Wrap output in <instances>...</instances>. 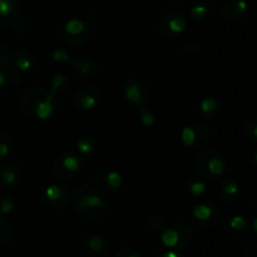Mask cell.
I'll list each match as a JSON object with an SVG mask.
<instances>
[{
  "label": "cell",
  "instance_id": "obj_1",
  "mask_svg": "<svg viewBox=\"0 0 257 257\" xmlns=\"http://www.w3.org/2000/svg\"><path fill=\"white\" fill-rule=\"evenodd\" d=\"M18 105L25 118L33 122H45L57 114L58 99L48 88L33 85L20 94Z\"/></svg>",
  "mask_w": 257,
  "mask_h": 257
},
{
  "label": "cell",
  "instance_id": "obj_2",
  "mask_svg": "<svg viewBox=\"0 0 257 257\" xmlns=\"http://www.w3.org/2000/svg\"><path fill=\"white\" fill-rule=\"evenodd\" d=\"M73 208L87 220H100L108 211V202L100 188L93 185H80L70 196Z\"/></svg>",
  "mask_w": 257,
  "mask_h": 257
},
{
  "label": "cell",
  "instance_id": "obj_3",
  "mask_svg": "<svg viewBox=\"0 0 257 257\" xmlns=\"http://www.w3.org/2000/svg\"><path fill=\"white\" fill-rule=\"evenodd\" d=\"M195 166L200 176L206 180H217L227 172V161L223 153L216 148H208L198 153Z\"/></svg>",
  "mask_w": 257,
  "mask_h": 257
},
{
  "label": "cell",
  "instance_id": "obj_4",
  "mask_svg": "<svg viewBox=\"0 0 257 257\" xmlns=\"http://www.w3.org/2000/svg\"><path fill=\"white\" fill-rule=\"evenodd\" d=\"M53 172L62 180H73L84 171L85 163L79 155L73 151H63L53 161Z\"/></svg>",
  "mask_w": 257,
  "mask_h": 257
},
{
  "label": "cell",
  "instance_id": "obj_5",
  "mask_svg": "<svg viewBox=\"0 0 257 257\" xmlns=\"http://www.w3.org/2000/svg\"><path fill=\"white\" fill-rule=\"evenodd\" d=\"M193 241V231L186 223H173L162 231L161 242L168 250H182Z\"/></svg>",
  "mask_w": 257,
  "mask_h": 257
},
{
  "label": "cell",
  "instance_id": "obj_6",
  "mask_svg": "<svg viewBox=\"0 0 257 257\" xmlns=\"http://www.w3.org/2000/svg\"><path fill=\"white\" fill-rule=\"evenodd\" d=\"M102 97L103 93L99 85L87 83V84L80 85L73 92L72 104L75 109L82 110V112H89L99 104Z\"/></svg>",
  "mask_w": 257,
  "mask_h": 257
},
{
  "label": "cell",
  "instance_id": "obj_7",
  "mask_svg": "<svg viewBox=\"0 0 257 257\" xmlns=\"http://www.w3.org/2000/svg\"><path fill=\"white\" fill-rule=\"evenodd\" d=\"M191 220L197 228L207 230L220 220V208L212 201H201L192 208Z\"/></svg>",
  "mask_w": 257,
  "mask_h": 257
},
{
  "label": "cell",
  "instance_id": "obj_8",
  "mask_svg": "<svg viewBox=\"0 0 257 257\" xmlns=\"http://www.w3.org/2000/svg\"><path fill=\"white\" fill-rule=\"evenodd\" d=\"M120 92H122L123 98L136 108L143 107L150 100V87L138 78H128V79H125L122 83Z\"/></svg>",
  "mask_w": 257,
  "mask_h": 257
},
{
  "label": "cell",
  "instance_id": "obj_9",
  "mask_svg": "<svg viewBox=\"0 0 257 257\" xmlns=\"http://www.w3.org/2000/svg\"><path fill=\"white\" fill-rule=\"evenodd\" d=\"M188 20L183 13L172 10L163 15L158 23V32L166 39H176L187 29Z\"/></svg>",
  "mask_w": 257,
  "mask_h": 257
},
{
  "label": "cell",
  "instance_id": "obj_10",
  "mask_svg": "<svg viewBox=\"0 0 257 257\" xmlns=\"http://www.w3.org/2000/svg\"><path fill=\"white\" fill-rule=\"evenodd\" d=\"M89 25L80 18H72L63 28V40L72 48L83 47L89 40Z\"/></svg>",
  "mask_w": 257,
  "mask_h": 257
},
{
  "label": "cell",
  "instance_id": "obj_11",
  "mask_svg": "<svg viewBox=\"0 0 257 257\" xmlns=\"http://www.w3.org/2000/svg\"><path fill=\"white\" fill-rule=\"evenodd\" d=\"M210 130L200 122H193L185 125L181 131V142L187 150L196 151L202 148L210 140Z\"/></svg>",
  "mask_w": 257,
  "mask_h": 257
},
{
  "label": "cell",
  "instance_id": "obj_12",
  "mask_svg": "<svg viewBox=\"0 0 257 257\" xmlns=\"http://www.w3.org/2000/svg\"><path fill=\"white\" fill-rule=\"evenodd\" d=\"M69 198V193L64 186L52 183V185L47 186L42 192L40 203L43 207L49 211H59L67 206Z\"/></svg>",
  "mask_w": 257,
  "mask_h": 257
},
{
  "label": "cell",
  "instance_id": "obj_13",
  "mask_svg": "<svg viewBox=\"0 0 257 257\" xmlns=\"http://www.w3.org/2000/svg\"><path fill=\"white\" fill-rule=\"evenodd\" d=\"M248 3L246 0H226L221 8V17L225 22L237 23L248 15Z\"/></svg>",
  "mask_w": 257,
  "mask_h": 257
},
{
  "label": "cell",
  "instance_id": "obj_14",
  "mask_svg": "<svg viewBox=\"0 0 257 257\" xmlns=\"http://www.w3.org/2000/svg\"><path fill=\"white\" fill-rule=\"evenodd\" d=\"M97 186L108 192L119 191L123 186V177L119 172L112 168H100L94 176Z\"/></svg>",
  "mask_w": 257,
  "mask_h": 257
},
{
  "label": "cell",
  "instance_id": "obj_15",
  "mask_svg": "<svg viewBox=\"0 0 257 257\" xmlns=\"http://www.w3.org/2000/svg\"><path fill=\"white\" fill-rule=\"evenodd\" d=\"M10 62L18 68L22 73L33 69L37 64V54L32 49L25 47L17 48L12 50L9 54Z\"/></svg>",
  "mask_w": 257,
  "mask_h": 257
},
{
  "label": "cell",
  "instance_id": "obj_16",
  "mask_svg": "<svg viewBox=\"0 0 257 257\" xmlns=\"http://www.w3.org/2000/svg\"><path fill=\"white\" fill-rule=\"evenodd\" d=\"M72 69L83 78H93L99 70V64L89 55H79L69 60Z\"/></svg>",
  "mask_w": 257,
  "mask_h": 257
},
{
  "label": "cell",
  "instance_id": "obj_17",
  "mask_svg": "<svg viewBox=\"0 0 257 257\" xmlns=\"http://www.w3.org/2000/svg\"><path fill=\"white\" fill-rule=\"evenodd\" d=\"M24 173L19 166L8 163L0 167V185L5 188H15L22 183Z\"/></svg>",
  "mask_w": 257,
  "mask_h": 257
},
{
  "label": "cell",
  "instance_id": "obj_18",
  "mask_svg": "<svg viewBox=\"0 0 257 257\" xmlns=\"http://www.w3.org/2000/svg\"><path fill=\"white\" fill-rule=\"evenodd\" d=\"M20 15L18 0H0V29L10 27Z\"/></svg>",
  "mask_w": 257,
  "mask_h": 257
},
{
  "label": "cell",
  "instance_id": "obj_19",
  "mask_svg": "<svg viewBox=\"0 0 257 257\" xmlns=\"http://www.w3.org/2000/svg\"><path fill=\"white\" fill-rule=\"evenodd\" d=\"M84 250L89 256L102 257L107 253L108 242L97 233H90L84 238Z\"/></svg>",
  "mask_w": 257,
  "mask_h": 257
},
{
  "label": "cell",
  "instance_id": "obj_20",
  "mask_svg": "<svg viewBox=\"0 0 257 257\" xmlns=\"http://www.w3.org/2000/svg\"><path fill=\"white\" fill-rule=\"evenodd\" d=\"M73 88V82L68 75L63 73L53 75L49 83V90L55 95V97H64L69 94Z\"/></svg>",
  "mask_w": 257,
  "mask_h": 257
},
{
  "label": "cell",
  "instance_id": "obj_21",
  "mask_svg": "<svg viewBox=\"0 0 257 257\" xmlns=\"http://www.w3.org/2000/svg\"><path fill=\"white\" fill-rule=\"evenodd\" d=\"M220 195L226 202H236L241 195V186L233 178H225L220 183Z\"/></svg>",
  "mask_w": 257,
  "mask_h": 257
},
{
  "label": "cell",
  "instance_id": "obj_22",
  "mask_svg": "<svg viewBox=\"0 0 257 257\" xmlns=\"http://www.w3.org/2000/svg\"><path fill=\"white\" fill-rule=\"evenodd\" d=\"M248 222L243 216L241 215H235L228 220V222L226 223V233L230 237L236 238L241 237V236L245 235V232L247 231Z\"/></svg>",
  "mask_w": 257,
  "mask_h": 257
},
{
  "label": "cell",
  "instance_id": "obj_23",
  "mask_svg": "<svg viewBox=\"0 0 257 257\" xmlns=\"http://www.w3.org/2000/svg\"><path fill=\"white\" fill-rule=\"evenodd\" d=\"M10 27L13 28V30H14L17 34L22 35V37H27V35H30L34 32L37 24H35V20L33 19L32 17L20 14L19 17L17 18V20H15Z\"/></svg>",
  "mask_w": 257,
  "mask_h": 257
},
{
  "label": "cell",
  "instance_id": "obj_24",
  "mask_svg": "<svg viewBox=\"0 0 257 257\" xmlns=\"http://www.w3.org/2000/svg\"><path fill=\"white\" fill-rule=\"evenodd\" d=\"M98 147L97 137L92 133H83L77 141V151L82 156H90Z\"/></svg>",
  "mask_w": 257,
  "mask_h": 257
},
{
  "label": "cell",
  "instance_id": "obj_25",
  "mask_svg": "<svg viewBox=\"0 0 257 257\" xmlns=\"http://www.w3.org/2000/svg\"><path fill=\"white\" fill-rule=\"evenodd\" d=\"M0 70H2L5 79H7V84L12 85V87H18V85L22 84L23 73L10 62V58L8 59V62L0 68Z\"/></svg>",
  "mask_w": 257,
  "mask_h": 257
},
{
  "label": "cell",
  "instance_id": "obj_26",
  "mask_svg": "<svg viewBox=\"0 0 257 257\" xmlns=\"http://www.w3.org/2000/svg\"><path fill=\"white\" fill-rule=\"evenodd\" d=\"M220 102L215 97H206L200 103V113L205 119H212L220 113Z\"/></svg>",
  "mask_w": 257,
  "mask_h": 257
},
{
  "label": "cell",
  "instance_id": "obj_27",
  "mask_svg": "<svg viewBox=\"0 0 257 257\" xmlns=\"http://www.w3.org/2000/svg\"><path fill=\"white\" fill-rule=\"evenodd\" d=\"M14 238V228L5 216L0 215V247L9 245Z\"/></svg>",
  "mask_w": 257,
  "mask_h": 257
},
{
  "label": "cell",
  "instance_id": "obj_28",
  "mask_svg": "<svg viewBox=\"0 0 257 257\" xmlns=\"http://www.w3.org/2000/svg\"><path fill=\"white\" fill-rule=\"evenodd\" d=\"M186 187L188 192L195 197H203L207 193V183L205 180L197 177H190L186 181Z\"/></svg>",
  "mask_w": 257,
  "mask_h": 257
},
{
  "label": "cell",
  "instance_id": "obj_29",
  "mask_svg": "<svg viewBox=\"0 0 257 257\" xmlns=\"http://www.w3.org/2000/svg\"><path fill=\"white\" fill-rule=\"evenodd\" d=\"M188 14L192 18L193 20H197V22H203V20L208 19L211 15V7L208 3L200 2L193 4L192 7L188 10Z\"/></svg>",
  "mask_w": 257,
  "mask_h": 257
},
{
  "label": "cell",
  "instance_id": "obj_30",
  "mask_svg": "<svg viewBox=\"0 0 257 257\" xmlns=\"http://www.w3.org/2000/svg\"><path fill=\"white\" fill-rule=\"evenodd\" d=\"M14 151V140L10 135L0 133V160L9 157Z\"/></svg>",
  "mask_w": 257,
  "mask_h": 257
},
{
  "label": "cell",
  "instance_id": "obj_31",
  "mask_svg": "<svg viewBox=\"0 0 257 257\" xmlns=\"http://www.w3.org/2000/svg\"><path fill=\"white\" fill-rule=\"evenodd\" d=\"M17 208L14 197L9 193H0V215L7 216L13 213Z\"/></svg>",
  "mask_w": 257,
  "mask_h": 257
},
{
  "label": "cell",
  "instance_id": "obj_32",
  "mask_svg": "<svg viewBox=\"0 0 257 257\" xmlns=\"http://www.w3.org/2000/svg\"><path fill=\"white\" fill-rule=\"evenodd\" d=\"M138 110V119H140L141 124L146 128H151L155 125L156 123V114L151 109H148L146 105L137 108Z\"/></svg>",
  "mask_w": 257,
  "mask_h": 257
},
{
  "label": "cell",
  "instance_id": "obj_33",
  "mask_svg": "<svg viewBox=\"0 0 257 257\" xmlns=\"http://www.w3.org/2000/svg\"><path fill=\"white\" fill-rule=\"evenodd\" d=\"M245 132L246 136L250 138L252 142H256L257 141V119L256 117H250L247 118L245 123Z\"/></svg>",
  "mask_w": 257,
  "mask_h": 257
},
{
  "label": "cell",
  "instance_id": "obj_34",
  "mask_svg": "<svg viewBox=\"0 0 257 257\" xmlns=\"http://www.w3.org/2000/svg\"><path fill=\"white\" fill-rule=\"evenodd\" d=\"M72 59L69 55V53L64 49V48H55L52 52V60L58 64H63V63H67Z\"/></svg>",
  "mask_w": 257,
  "mask_h": 257
},
{
  "label": "cell",
  "instance_id": "obj_35",
  "mask_svg": "<svg viewBox=\"0 0 257 257\" xmlns=\"http://www.w3.org/2000/svg\"><path fill=\"white\" fill-rule=\"evenodd\" d=\"M148 227L152 231H155V232H162L166 228L165 218L158 215L151 216L150 220H148Z\"/></svg>",
  "mask_w": 257,
  "mask_h": 257
},
{
  "label": "cell",
  "instance_id": "obj_36",
  "mask_svg": "<svg viewBox=\"0 0 257 257\" xmlns=\"http://www.w3.org/2000/svg\"><path fill=\"white\" fill-rule=\"evenodd\" d=\"M183 55H187V57H196L201 53V45L197 43H190V44H186L182 49Z\"/></svg>",
  "mask_w": 257,
  "mask_h": 257
},
{
  "label": "cell",
  "instance_id": "obj_37",
  "mask_svg": "<svg viewBox=\"0 0 257 257\" xmlns=\"http://www.w3.org/2000/svg\"><path fill=\"white\" fill-rule=\"evenodd\" d=\"M242 257H257V242L255 240H250L246 243L242 251Z\"/></svg>",
  "mask_w": 257,
  "mask_h": 257
},
{
  "label": "cell",
  "instance_id": "obj_38",
  "mask_svg": "<svg viewBox=\"0 0 257 257\" xmlns=\"http://www.w3.org/2000/svg\"><path fill=\"white\" fill-rule=\"evenodd\" d=\"M114 257H141V253L131 246H124L117 251Z\"/></svg>",
  "mask_w": 257,
  "mask_h": 257
},
{
  "label": "cell",
  "instance_id": "obj_39",
  "mask_svg": "<svg viewBox=\"0 0 257 257\" xmlns=\"http://www.w3.org/2000/svg\"><path fill=\"white\" fill-rule=\"evenodd\" d=\"M83 19L87 23H94L99 19V13H98L97 9L90 8V9H88L87 12L84 13V18H83Z\"/></svg>",
  "mask_w": 257,
  "mask_h": 257
},
{
  "label": "cell",
  "instance_id": "obj_40",
  "mask_svg": "<svg viewBox=\"0 0 257 257\" xmlns=\"http://www.w3.org/2000/svg\"><path fill=\"white\" fill-rule=\"evenodd\" d=\"M9 54L10 52L9 49H8L7 45H5L3 42H0V68L8 62V59H9Z\"/></svg>",
  "mask_w": 257,
  "mask_h": 257
},
{
  "label": "cell",
  "instance_id": "obj_41",
  "mask_svg": "<svg viewBox=\"0 0 257 257\" xmlns=\"http://www.w3.org/2000/svg\"><path fill=\"white\" fill-rule=\"evenodd\" d=\"M158 257H186L183 253L178 252V250H166L163 251V252L160 253V256Z\"/></svg>",
  "mask_w": 257,
  "mask_h": 257
},
{
  "label": "cell",
  "instance_id": "obj_42",
  "mask_svg": "<svg viewBox=\"0 0 257 257\" xmlns=\"http://www.w3.org/2000/svg\"><path fill=\"white\" fill-rule=\"evenodd\" d=\"M5 85H7V79H5L4 74H3V72H2V70H0V93H2L3 90H4Z\"/></svg>",
  "mask_w": 257,
  "mask_h": 257
},
{
  "label": "cell",
  "instance_id": "obj_43",
  "mask_svg": "<svg viewBox=\"0 0 257 257\" xmlns=\"http://www.w3.org/2000/svg\"><path fill=\"white\" fill-rule=\"evenodd\" d=\"M166 2L171 3V4H177V3H180L181 0H166Z\"/></svg>",
  "mask_w": 257,
  "mask_h": 257
}]
</instances>
